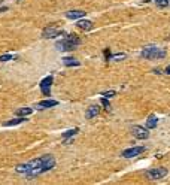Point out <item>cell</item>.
<instances>
[{"mask_svg":"<svg viewBox=\"0 0 170 185\" xmlns=\"http://www.w3.org/2000/svg\"><path fill=\"white\" fill-rule=\"evenodd\" d=\"M55 166V160L51 155H45L41 158H34L32 161H28L26 164L17 166V172L18 173H24L28 178H34L37 175H42L45 172L51 170Z\"/></svg>","mask_w":170,"mask_h":185,"instance_id":"6da1fadb","label":"cell"},{"mask_svg":"<svg viewBox=\"0 0 170 185\" xmlns=\"http://www.w3.org/2000/svg\"><path fill=\"white\" fill-rule=\"evenodd\" d=\"M81 43V39L75 36V34H67L63 41L57 42V49H60V51H72V49H75L78 45Z\"/></svg>","mask_w":170,"mask_h":185,"instance_id":"7a4b0ae2","label":"cell"},{"mask_svg":"<svg viewBox=\"0 0 170 185\" xmlns=\"http://www.w3.org/2000/svg\"><path fill=\"white\" fill-rule=\"evenodd\" d=\"M142 57L148 58V60H160V58L166 57V51L157 48V46H146L142 51Z\"/></svg>","mask_w":170,"mask_h":185,"instance_id":"3957f363","label":"cell"},{"mask_svg":"<svg viewBox=\"0 0 170 185\" xmlns=\"http://www.w3.org/2000/svg\"><path fill=\"white\" fill-rule=\"evenodd\" d=\"M146 176L151 181H158V179H163L164 176H167V169L164 167H157V169H149L146 170Z\"/></svg>","mask_w":170,"mask_h":185,"instance_id":"277c9868","label":"cell"},{"mask_svg":"<svg viewBox=\"0 0 170 185\" xmlns=\"http://www.w3.org/2000/svg\"><path fill=\"white\" fill-rule=\"evenodd\" d=\"M143 151H145L143 146H134V148H130V149L123 151V157L124 158H133V157H136V155H139V154H142Z\"/></svg>","mask_w":170,"mask_h":185,"instance_id":"5b68a950","label":"cell"},{"mask_svg":"<svg viewBox=\"0 0 170 185\" xmlns=\"http://www.w3.org/2000/svg\"><path fill=\"white\" fill-rule=\"evenodd\" d=\"M52 81H54L52 76H46V78H43L41 81V90L45 96H49V87L52 85Z\"/></svg>","mask_w":170,"mask_h":185,"instance_id":"8992f818","label":"cell"},{"mask_svg":"<svg viewBox=\"0 0 170 185\" xmlns=\"http://www.w3.org/2000/svg\"><path fill=\"white\" fill-rule=\"evenodd\" d=\"M58 34H61V32L57 27H46L43 30V33H42V37L51 39V37H55V36H58Z\"/></svg>","mask_w":170,"mask_h":185,"instance_id":"52a82bcc","label":"cell"},{"mask_svg":"<svg viewBox=\"0 0 170 185\" xmlns=\"http://www.w3.org/2000/svg\"><path fill=\"white\" fill-rule=\"evenodd\" d=\"M133 134L137 137V139H148L149 137V131L143 127H133Z\"/></svg>","mask_w":170,"mask_h":185,"instance_id":"ba28073f","label":"cell"},{"mask_svg":"<svg viewBox=\"0 0 170 185\" xmlns=\"http://www.w3.org/2000/svg\"><path fill=\"white\" fill-rule=\"evenodd\" d=\"M58 102L57 100H42L41 103H37V109H48V108H52V106H57Z\"/></svg>","mask_w":170,"mask_h":185,"instance_id":"9c48e42d","label":"cell"},{"mask_svg":"<svg viewBox=\"0 0 170 185\" xmlns=\"http://www.w3.org/2000/svg\"><path fill=\"white\" fill-rule=\"evenodd\" d=\"M66 17L69 20H79L82 17H85V11H69Z\"/></svg>","mask_w":170,"mask_h":185,"instance_id":"30bf717a","label":"cell"},{"mask_svg":"<svg viewBox=\"0 0 170 185\" xmlns=\"http://www.w3.org/2000/svg\"><path fill=\"white\" fill-rule=\"evenodd\" d=\"M76 24H78V27L82 28V30H91V28H93V22L88 20H81V18H79V21H78Z\"/></svg>","mask_w":170,"mask_h":185,"instance_id":"8fae6325","label":"cell"},{"mask_svg":"<svg viewBox=\"0 0 170 185\" xmlns=\"http://www.w3.org/2000/svg\"><path fill=\"white\" fill-rule=\"evenodd\" d=\"M99 112H100V108H99V106H91V108L87 110L85 117H87V118H94V117L99 115Z\"/></svg>","mask_w":170,"mask_h":185,"instance_id":"7c38bea8","label":"cell"},{"mask_svg":"<svg viewBox=\"0 0 170 185\" xmlns=\"http://www.w3.org/2000/svg\"><path fill=\"white\" fill-rule=\"evenodd\" d=\"M32 112H33L32 108H21V109L15 110V115H18V117H28Z\"/></svg>","mask_w":170,"mask_h":185,"instance_id":"4fadbf2b","label":"cell"},{"mask_svg":"<svg viewBox=\"0 0 170 185\" xmlns=\"http://www.w3.org/2000/svg\"><path fill=\"white\" fill-rule=\"evenodd\" d=\"M24 121H26V118L20 117V118H14V119H11V121H6V123H3V125H5V127H12V125H18V124L24 123Z\"/></svg>","mask_w":170,"mask_h":185,"instance_id":"5bb4252c","label":"cell"},{"mask_svg":"<svg viewBox=\"0 0 170 185\" xmlns=\"http://www.w3.org/2000/svg\"><path fill=\"white\" fill-rule=\"evenodd\" d=\"M63 63H64V66H67V67H76V66H79L81 63L78 61V60H75V58H64L63 60Z\"/></svg>","mask_w":170,"mask_h":185,"instance_id":"9a60e30c","label":"cell"},{"mask_svg":"<svg viewBox=\"0 0 170 185\" xmlns=\"http://www.w3.org/2000/svg\"><path fill=\"white\" fill-rule=\"evenodd\" d=\"M157 124H158V118L152 115V117L148 118V121H146V127H148V129H155Z\"/></svg>","mask_w":170,"mask_h":185,"instance_id":"2e32d148","label":"cell"},{"mask_svg":"<svg viewBox=\"0 0 170 185\" xmlns=\"http://www.w3.org/2000/svg\"><path fill=\"white\" fill-rule=\"evenodd\" d=\"M76 133H78V129H72V130L66 131V133H63V139L66 140V139H70L72 136H75Z\"/></svg>","mask_w":170,"mask_h":185,"instance_id":"e0dca14e","label":"cell"},{"mask_svg":"<svg viewBox=\"0 0 170 185\" xmlns=\"http://www.w3.org/2000/svg\"><path fill=\"white\" fill-rule=\"evenodd\" d=\"M157 3V6L158 7H166L167 5H169V0H154Z\"/></svg>","mask_w":170,"mask_h":185,"instance_id":"ac0fdd59","label":"cell"},{"mask_svg":"<svg viewBox=\"0 0 170 185\" xmlns=\"http://www.w3.org/2000/svg\"><path fill=\"white\" fill-rule=\"evenodd\" d=\"M9 60H12V55H0V61H9Z\"/></svg>","mask_w":170,"mask_h":185,"instance_id":"d6986e66","label":"cell"},{"mask_svg":"<svg viewBox=\"0 0 170 185\" xmlns=\"http://www.w3.org/2000/svg\"><path fill=\"white\" fill-rule=\"evenodd\" d=\"M114 96H115V91H106V93H103V97H106V99L114 97Z\"/></svg>","mask_w":170,"mask_h":185,"instance_id":"ffe728a7","label":"cell"},{"mask_svg":"<svg viewBox=\"0 0 170 185\" xmlns=\"http://www.w3.org/2000/svg\"><path fill=\"white\" fill-rule=\"evenodd\" d=\"M124 57H125V55H124V54H118V55H114L112 58H114V60H123Z\"/></svg>","mask_w":170,"mask_h":185,"instance_id":"44dd1931","label":"cell"},{"mask_svg":"<svg viewBox=\"0 0 170 185\" xmlns=\"http://www.w3.org/2000/svg\"><path fill=\"white\" fill-rule=\"evenodd\" d=\"M102 102H103V105H104V106H106V108L109 109V103H108V100H106V97H103V100H102Z\"/></svg>","mask_w":170,"mask_h":185,"instance_id":"7402d4cb","label":"cell"},{"mask_svg":"<svg viewBox=\"0 0 170 185\" xmlns=\"http://www.w3.org/2000/svg\"><path fill=\"white\" fill-rule=\"evenodd\" d=\"M164 72H166L167 75H170V66H167V67H166V70H164Z\"/></svg>","mask_w":170,"mask_h":185,"instance_id":"603a6c76","label":"cell"}]
</instances>
